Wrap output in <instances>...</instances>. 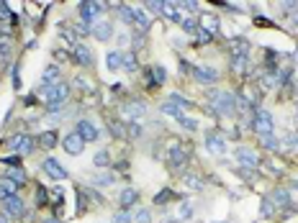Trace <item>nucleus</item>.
<instances>
[{"mask_svg": "<svg viewBox=\"0 0 298 223\" xmlns=\"http://www.w3.org/2000/svg\"><path fill=\"white\" fill-rule=\"evenodd\" d=\"M206 98L211 103V113H221V116H234L237 113V95L229 90H206Z\"/></svg>", "mask_w": 298, "mask_h": 223, "instance_id": "f257e3e1", "label": "nucleus"}, {"mask_svg": "<svg viewBox=\"0 0 298 223\" xmlns=\"http://www.w3.org/2000/svg\"><path fill=\"white\" fill-rule=\"evenodd\" d=\"M275 205H272V200L270 197H262V208H260V213H262V218H272L275 215Z\"/></svg>", "mask_w": 298, "mask_h": 223, "instance_id": "e433bc0d", "label": "nucleus"}, {"mask_svg": "<svg viewBox=\"0 0 298 223\" xmlns=\"http://www.w3.org/2000/svg\"><path fill=\"white\" fill-rule=\"evenodd\" d=\"M36 203H39V205H47V203H49V190L41 187V185L36 187Z\"/></svg>", "mask_w": 298, "mask_h": 223, "instance_id": "37998d69", "label": "nucleus"}, {"mask_svg": "<svg viewBox=\"0 0 298 223\" xmlns=\"http://www.w3.org/2000/svg\"><path fill=\"white\" fill-rule=\"evenodd\" d=\"M0 223H11V218H8L6 213H0Z\"/></svg>", "mask_w": 298, "mask_h": 223, "instance_id": "bf43d9fd", "label": "nucleus"}, {"mask_svg": "<svg viewBox=\"0 0 298 223\" xmlns=\"http://www.w3.org/2000/svg\"><path fill=\"white\" fill-rule=\"evenodd\" d=\"M237 162H239V167H247V169H257V167H260L257 151H252V149H247V146L237 149Z\"/></svg>", "mask_w": 298, "mask_h": 223, "instance_id": "f8f14e48", "label": "nucleus"}, {"mask_svg": "<svg viewBox=\"0 0 298 223\" xmlns=\"http://www.w3.org/2000/svg\"><path fill=\"white\" fill-rule=\"evenodd\" d=\"M0 57H3V59L11 57V41H0Z\"/></svg>", "mask_w": 298, "mask_h": 223, "instance_id": "09e8293b", "label": "nucleus"}, {"mask_svg": "<svg viewBox=\"0 0 298 223\" xmlns=\"http://www.w3.org/2000/svg\"><path fill=\"white\" fill-rule=\"evenodd\" d=\"M54 57H57V59H59V62H65V59H67V54H65V52H62V49H54Z\"/></svg>", "mask_w": 298, "mask_h": 223, "instance_id": "4d7b16f0", "label": "nucleus"}, {"mask_svg": "<svg viewBox=\"0 0 298 223\" xmlns=\"http://www.w3.org/2000/svg\"><path fill=\"white\" fill-rule=\"evenodd\" d=\"M105 11V3H100V0H88V3H80V21L82 24H93L95 16H100Z\"/></svg>", "mask_w": 298, "mask_h": 223, "instance_id": "423d86ee", "label": "nucleus"}, {"mask_svg": "<svg viewBox=\"0 0 298 223\" xmlns=\"http://www.w3.org/2000/svg\"><path fill=\"white\" fill-rule=\"evenodd\" d=\"M36 144H39L44 151H52V149L57 146V133H54V131H44V133L39 136V141H36Z\"/></svg>", "mask_w": 298, "mask_h": 223, "instance_id": "a878e982", "label": "nucleus"}, {"mask_svg": "<svg viewBox=\"0 0 298 223\" xmlns=\"http://www.w3.org/2000/svg\"><path fill=\"white\" fill-rule=\"evenodd\" d=\"M6 177H8L11 182H16V185H26V180H29L26 172H24L21 167H11V169L6 172Z\"/></svg>", "mask_w": 298, "mask_h": 223, "instance_id": "c756f323", "label": "nucleus"}, {"mask_svg": "<svg viewBox=\"0 0 298 223\" xmlns=\"http://www.w3.org/2000/svg\"><path fill=\"white\" fill-rule=\"evenodd\" d=\"M113 182H116V174H111V172H108V174H95V177H93V185H100V187H108V185H113Z\"/></svg>", "mask_w": 298, "mask_h": 223, "instance_id": "c9c22d12", "label": "nucleus"}, {"mask_svg": "<svg viewBox=\"0 0 298 223\" xmlns=\"http://www.w3.org/2000/svg\"><path fill=\"white\" fill-rule=\"evenodd\" d=\"M44 223H62V220H59V218H57V215H54V218H47V220H44Z\"/></svg>", "mask_w": 298, "mask_h": 223, "instance_id": "052dcab7", "label": "nucleus"}, {"mask_svg": "<svg viewBox=\"0 0 298 223\" xmlns=\"http://www.w3.org/2000/svg\"><path fill=\"white\" fill-rule=\"evenodd\" d=\"M111 90H113V93H116V95H121V93H123V85H113V87H111Z\"/></svg>", "mask_w": 298, "mask_h": 223, "instance_id": "13d9d810", "label": "nucleus"}, {"mask_svg": "<svg viewBox=\"0 0 298 223\" xmlns=\"http://www.w3.org/2000/svg\"><path fill=\"white\" fill-rule=\"evenodd\" d=\"M93 164H95V167H108V164H111V151H108V149H100V151H95V157H93Z\"/></svg>", "mask_w": 298, "mask_h": 223, "instance_id": "2f4dec72", "label": "nucleus"}, {"mask_svg": "<svg viewBox=\"0 0 298 223\" xmlns=\"http://www.w3.org/2000/svg\"><path fill=\"white\" fill-rule=\"evenodd\" d=\"M293 26H295V29H298V11H295V13H293Z\"/></svg>", "mask_w": 298, "mask_h": 223, "instance_id": "680f3d73", "label": "nucleus"}, {"mask_svg": "<svg viewBox=\"0 0 298 223\" xmlns=\"http://www.w3.org/2000/svg\"><path fill=\"white\" fill-rule=\"evenodd\" d=\"M144 113H146V105H144L141 100H129V103L123 105V116L129 118V123H131V121H139Z\"/></svg>", "mask_w": 298, "mask_h": 223, "instance_id": "dca6fc26", "label": "nucleus"}, {"mask_svg": "<svg viewBox=\"0 0 298 223\" xmlns=\"http://www.w3.org/2000/svg\"><path fill=\"white\" fill-rule=\"evenodd\" d=\"M75 131L80 133V139L85 141V144H90V141H98V136H100V131L95 128V123H90V121H77V126H75Z\"/></svg>", "mask_w": 298, "mask_h": 223, "instance_id": "9b49d317", "label": "nucleus"}, {"mask_svg": "<svg viewBox=\"0 0 298 223\" xmlns=\"http://www.w3.org/2000/svg\"><path fill=\"white\" fill-rule=\"evenodd\" d=\"M134 220V215L129 213V210H118L116 215H113V223H131Z\"/></svg>", "mask_w": 298, "mask_h": 223, "instance_id": "c03bdc74", "label": "nucleus"}, {"mask_svg": "<svg viewBox=\"0 0 298 223\" xmlns=\"http://www.w3.org/2000/svg\"><path fill=\"white\" fill-rule=\"evenodd\" d=\"M105 123H108L111 136H116V139H129V123L116 121V118H108V116H105Z\"/></svg>", "mask_w": 298, "mask_h": 223, "instance_id": "a211bd4d", "label": "nucleus"}, {"mask_svg": "<svg viewBox=\"0 0 298 223\" xmlns=\"http://www.w3.org/2000/svg\"><path fill=\"white\" fill-rule=\"evenodd\" d=\"M75 87H82V90H90V85H88V80H85L82 75H80V77L75 80Z\"/></svg>", "mask_w": 298, "mask_h": 223, "instance_id": "864d4df0", "label": "nucleus"}, {"mask_svg": "<svg viewBox=\"0 0 298 223\" xmlns=\"http://www.w3.org/2000/svg\"><path fill=\"white\" fill-rule=\"evenodd\" d=\"M178 123H180L185 131H198V121H196V118H190V116H185V113L178 118Z\"/></svg>", "mask_w": 298, "mask_h": 223, "instance_id": "f704fd0d", "label": "nucleus"}, {"mask_svg": "<svg viewBox=\"0 0 298 223\" xmlns=\"http://www.w3.org/2000/svg\"><path fill=\"white\" fill-rule=\"evenodd\" d=\"M173 200H183V192H175V190H162L160 195H155V205H165V203H173Z\"/></svg>", "mask_w": 298, "mask_h": 223, "instance_id": "393cba45", "label": "nucleus"}, {"mask_svg": "<svg viewBox=\"0 0 298 223\" xmlns=\"http://www.w3.org/2000/svg\"><path fill=\"white\" fill-rule=\"evenodd\" d=\"M59 82H62V70L57 64H49L41 72V85H59Z\"/></svg>", "mask_w": 298, "mask_h": 223, "instance_id": "412c9836", "label": "nucleus"}, {"mask_svg": "<svg viewBox=\"0 0 298 223\" xmlns=\"http://www.w3.org/2000/svg\"><path fill=\"white\" fill-rule=\"evenodd\" d=\"M141 133H144L141 123H139V121H131V123H129V139H141Z\"/></svg>", "mask_w": 298, "mask_h": 223, "instance_id": "a19ab883", "label": "nucleus"}, {"mask_svg": "<svg viewBox=\"0 0 298 223\" xmlns=\"http://www.w3.org/2000/svg\"><path fill=\"white\" fill-rule=\"evenodd\" d=\"M75 34H77V36H88V34H93V29H90L88 24H82V21H80V24L75 26Z\"/></svg>", "mask_w": 298, "mask_h": 223, "instance_id": "de8ad7c7", "label": "nucleus"}, {"mask_svg": "<svg viewBox=\"0 0 298 223\" xmlns=\"http://www.w3.org/2000/svg\"><path fill=\"white\" fill-rule=\"evenodd\" d=\"M219 223H226V220H219Z\"/></svg>", "mask_w": 298, "mask_h": 223, "instance_id": "e2e57ef3", "label": "nucleus"}, {"mask_svg": "<svg viewBox=\"0 0 298 223\" xmlns=\"http://www.w3.org/2000/svg\"><path fill=\"white\" fill-rule=\"evenodd\" d=\"M260 141H262V149H267V151H278V149H280V141L275 139V133H270V136H260Z\"/></svg>", "mask_w": 298, "mask_h": 223, "instance_id": "72a5a7b5", "label": "nucleus"}, {"mask_svg": "<svg viewBox=\"0 0 298 223\" xmlns=\"http://www.w3.org/2000/svg\"><path fill=\"white\" fill-rule=\"evenodd\" d=\"M183 182H185V187H190L193 192L203 190V180H201L196 172H188V174H183Z\"/></svg>", "mask_w": 298, "mask_h": 223, "instance_id": "c85d7f7f", "label": "nucleus"}, {"mask_svg": "<svg viewBox=\"0 0 298 223\" xmlns=\"http://www.w3.org/2000/svg\"><path fill=\"white\" fill-rule=\"evenodd\" d=\"M198 29L214 39V36L219 34V18H216L214 13H201V16H198Z\"/></svg>", "mask_w": 298, "mask_h": 223, "instance_id": "ddd939ff", "label": "nucleus"}, {"mask_svg": "<svg viewBox=\"0 0 298 223\" xmlns=\"http://www.w3.org/2000/svg\"><path fill=\"white\" fill-rule=\"evenodd\" d=\"M62 146H65V151H67V154L80 157V154H82V149H85V141L80 139V133H77V131H70V133L62 139Z\"/></svg>", "mask_w": 298, "mask_h": 223, "instance_id": "0eeeda50", "label": "nucleus"}, {"mask_svg": "<svg viewBox=\"0 0 298 223\" xmlns=\"http://www.w3.org/2000/svg\"><path fill=\"white\" fill-rule=\"evenodd\" d=\"M144 75H146V87H162L165 80H167V72H165V67H160V64L146 67Z\"/></svg>", "mask_w": 298, "mask_h": 223, "instance_id": "9d476101", "label": "nucleus"}, {"mask_svg": "<svg viewBox=\"0 0 298 223\" xmlns=\"http://www.w3.org/2000/svg\"><path fill=\"white\" fill-rule=\"evenodd\" d=\"M41 169H44L52 180H67V174H70V172H67V169H65L54 157H47V159L41 162Z\"/></svg>", "mask_w": 298, "mask_h": 223, "instance_id": "1a4fd4ad", "label": "nucleus"}, {"mask_svg": "<svg viewBox=\"0 0 298 223\" xmlns=\"http://www.w3.org/2000/svg\"><path fill=\"white\" fill-rule=\"evenodd\" d=\"M131 41H134V47H136V49H141V47H144V34H134V36H131Z\"/></svg>", "mask_w": 298, "mask_h": 223, "instance_id": "603ef678", "label": "nucleus"}, {"mask_svg": "<svg viewBox=\"0 0 298 223\" xmlns=\"http://www.w3.org/2000/svg\"><path fill=\"white\" fill-rule=\"evenodd\" d=\"M3 162H6L8 167H18V164H21V157H18V154H13V157H6Z\"/></svg>", "mask_w": 298, "mask_h": 223, "instance_id": "8fccbe9b", "label": "nucleus"}, {"mask_svg": "<svg viewBox=\"0 0 298 223\" xmlns=\"http://www.w3.org/2000/svg\"><path fill=\"white\" fill-rule=\"evenodd\" d=\"M206 149H208L211 154H226V141L219 136L216 128H208V131H206Z\"/></svg>", "mask_w": 298, "mask_h": 223, "instance_id": "6e6552de", "label": "nucleus"}, {"mask_svg": "<svg viewBox=\"0 0 298 223\" xmlns=\"http://www.w3.org/2000/svg\"><path fill=\"white\" fill-rule=\"evenodd\" d=\"M198 82H203V85H211V82H216L219 80V72L214 70V67H193V72H190Z\"/></svg>", "mask_w": 298, "mask_h": 223, "instance_id": "f3484780", "label": "nucleus"}, {"mask_svg": "<svg viewBox=\"0 0 298 223\" xmlns=\"http://www.w3.org/2000/svg\"><path fill=\"white\" fill-rule=\"evenodd\" d=\"M295 57H298V54H295Z\"/></svg>", "mask_w": 298, "mask_h": 223, "instance_id": "0e129e2a", "label": "nucleus"}, {"mask_svg": "<svg viewBox=\"0 0 298 223\" xmlns=\"http://www.w3.org/2000/svg\"><path fill=\"white\" fill-rule=\"evenodd\" d=\"M160 110H162V113H165V116H173V118H175V121H178V118H180V116H183V108H180V105H178V103H173V100H165V103H162V105H160Z\"/></svg>", "mask_w": 298, "mask_h": 223, "instance_id": "cd10ccee", "label": "nucleus"}, {"mask_svg": "<svg viewBox=\"0 0 298 223\" xmlns=\"http://www.w3.org/2000/svg\"><path fill=\"white\" fill-rule=\"evenodd\" d=\"M121 70H123V72H136V70H139L136 52H123V57H121Z\"/></svg>", "mask_w": 298, "mask_h": 223, "instance_id": "b1692460", "label": "nucleus"}, {"mask_svg": "<svg viewBox=\"0 0 298 223\" xmlns=\"http://www.w3.org/2000/svg\"><path fill=\"white\" fill-rule=\"evenodd\" d=\"M237 172H239V177H242V180H247V182H254V180H257V174H254V169H247V167H239Z\"/></svg>", "mask_w": 298, "mask_h": 223, "instance_id": "a18cd8bd", "label": "nucleus"}, {"mask_svg": "<svg viewBox=\"0 0 298 223\" xmlns=\"http://www.w3.org/2000/svg\"><path fill=\"white\" fill-rule=\"evenodd\" d=\"M180 26H183L185 34H198V31H201V29H198V21H193V18H183Z\"/></svg>", "mask_w": 298, "mask_h": 223, "instance_id": "58836bf2", "label": "nucleus"}, {"mask_svg": "<svg viewBox=\"0 0 298 223\" xmlns=\"http://www.w3.org/2000/svg\"><path fill=\"white\" fill-rule=\"evenodd\" d=\"M249 123H252V131H254L257 136H270V133H275V121H272V116H270L265 108H254V113L249 116Z\"/></svg>", "mask_w": 298, "mask_h": 223, "instance_id": "7ed1b4c3", "label": "nucleus"}, {"mask_svg": "<svg viewBox=\"0 0 298 223\" xmlns=\"http://www.w3.org/2000/svg\"><path fill=\"white\" fill-rule=\"evenodd\" d=\"M170 100H173V103H178V105H180L183 110H185V108H193V100H188V98H183L180 93H173V95H170Z\"/></svg>", "mask_w": 298, "mask_h": 223, "instance_id": "ea45409f", "label": "nucleus"}, {"mask_svg": "<svg viewBox=\"0 0 298 223\" xmlns=\"http://www.w3.org/2000/svg\"><path fill=\"white\" fill-rule=\"evenodd\" d=\"M8 144H11V149H13L18 157H26V154H31V151L36 149V141H34V136H29V133H16Z\"/></svg>", "mask_w": 298, "mask_h": 223, "instance_id": "39448f33", "label": "nucleus"}, {"mask_svg": "<svg viewBox=\"0 0 298 223\" xmlns=\"http://www.w3.org/2000/svg\"><path fill=\"white\" fill-rule=\"evenodd\" d=\"M93 36H95L98 41H111V39H113V26H111V21L95 24V26H93Z\"/></svg>", "mask_w": 298, "mask_h": 223, "instance_id": "aec40b11", "label": "nucleus"}, {"mask_svg": "<svg viewBox=\"0 0 298 223\" xmlns=\"http://www.w3.org/2000/svg\"><path fill=\"white\" fill-rule=\"evenodd\" d=\"M136 203H139V192H136L134 187H123L121 195H118V205H121V210H129V208L136 205Z\"/></svg>", "mask_w": 298, "mask_h": 223, "instance_id": "6ab92c4d", "label": "nucleus"}, {"mask_svg": "<svg viewBox=\"0 0 298 223\" xmlns=\"http://www.w3.org/2000/svg\"><path fill=\"white\" fill-rule=\"evenodd\" d=\"M188 159H190V151H188L185 146H178V144L170 146V151H167V167H170V169H175V172L185 169Z\"/></svg>", "mask_w": 298, "mask_h": 223, "instance_id": "20e7f679", "label": "nucleus"}, {"mask_svg": "<svg viewBox=\"0 0 298 223\" xmlns=\"http://www.w3.org/2000/svg\"><path fill=\"white\" fill-rule=\"evenodd\" d=\"M121 57H123V52H116V49L108 52V54H105V67H108L111 72H118V70H121Z\"/></svg>", "mask_w": 298, "mask_h": 223, "instance_id": "bb28decb", "label": "nucleus"}, {"mask_svg": "<svg viewBox=\"0 0 298 223\" xmlns=\"http://www.w3.org/2000/svg\"><path fill=\"white\" fill-rule=\"evenodd\" d=\"M49 200L57 205V210H59V205H62V200H65V190L62 187H54V190H49Z\"/></svg>", "mask_w": 298, "mask_h": 223, "instance_id": "4c0bfd02", "label": "nucleus"}, {"mask_svg": "<svg viewBox=\"0 0 298 223\" xmlns=\"http://www.w3.org/2000/svg\"><path fill=\"white\" fill-rule=\"evenodd\" d=\"M162 6L165 3H160V0H149V3H144V11L146 13H157V11H162Z\"/></svg>", "mask_w": 298, "mask_h": 223, "instance_id": "49530a36", "label": "nucleus"}, {"mask_svg": "<svg viewBox=\"0 0 298 223\" xmlns=\"http://www.w3.org/2000/svg\"><path fill=\"white\" fill-rule=\"evenodd\" d=\"M116 169H118L121 174H129V172H126V169H129V162H126V159H121V162L116 164Z\"/></svg>", "mask_w": 298, "mask_h": 223, "instance_id": "5fc2aeb1", "label": "nucleus"}, {"mask_svg": "<svg viewBox=\"0 0 298 223\" xmlns=\"http://www.w3.org/2000/svg\"><path fill=\"white\" fill-rule=\"evenodd\" d=\"M72 59H75L80 67L90 70V67H93V49H88L85 44H77V47L72 49Z\"/></svg>", "mask_w": 298, "mask_h": 223, "instance_id": "2eb2a0df", "label": "nucleus"}, {"mask_svg": "<svg viewBox=\"0 0 298 223\" xmlns=\"http://www.w3.org/2000/svg\"><path fill=\"white\" fill-rule=\"evenodd\" d=\"M16 190H18V185L16 182H11L8 177H0V200H11V197H16Z\"/></svg>", "mask_w": 298, "mask_h": 223, "instance_id": "5701e85b", "label": "nucleus"}, {"mask_svg": "<svg viewBox=\"0 0 298 223\" xmlns=\"http://www.w3.org/2000/svg\"><path fill=\"white\" fill-rule=\"evenodd\" d=\"M288 144L298 149V133H290V136H288Z\"/></svg>", "mask_w": 298, "mask_h": 223, "instance_id": "6e6d98bb", "label": "nucleus"}, {"mask_svg": "<svg viewBox=\"0 0 298 223\" xmlns=\"http://www.w3.org/2000/svg\"><path fill=\"white\" fill-rule=\"evenodd\" d=\"M134 220H136V223H152V213H149L146 208H139L136 215H134Z\"/></svg>", "mask_w": 298, "mask_h": 223, "instance_id": "79ce46f5", "label": "nucleus"}, {"mask_svg": "<svg viewBox=\"0 0 298 223\" xmlns=\"http://www.w3.org/2000/svg\"><path fill=\"white\" fill-rule=\"evenodd\" d=\"M229 52H231V70L234 72H244L247 70V62H249V41L247 39H231L229 44Z\"/></svg>", "mask_w": 298, "mask_h": 223, "instance_id": "f03ea898", "label": "nucleus"}, {"mask_svg": "<svg viewBox=\"0 0 298 223\" xmlns=\"http://www.w3.org/2000/svg\"><path fill=\"white\" fill-rule=\"evenodd\" d=\"M162 13H165L170 21H178V24H183V18H180V13H178V3H165V6H162Z\"/></svg>", "mask_w": 298, "mask_h": 223, "instance_id": "7c9ffc66", "label": "nucleus"}, {"mask_svg": "<svg viewBox=\"0 0 298 223\" xmlns=\"http://www.w3.org/2000/svg\"><path fill=\"white\" fill-rule=\"evenodd\" d=\"M3 213H6L8 218H24V215H26V205H24V200L16 195V197H11V200L3 203Z\"/></svg>", "mask_w": 298, "mask_h": 223, "instance_id": "4468645a", "label": "nucleus"}, {"mask_svg": "<svg viewBox=\"0 0 298 223\" xmlns=\"http://www.w3.org/2000/svg\"><path fill=\"white\" fill-rule=\"evenodd\" d=\"M267 197L272 200V205H275V208H288V205H290V192H288V190H283V187H275Z\"/></svg>", "mask_w": 298, "mask_h": 223, "instance_id": "4be33fe9", "label": "nucleus"}, {"mask_svg": "<svg viewBox=\"0 0 298 223\" xmlns=\"http://www.w3.org/2000/svg\"><path fill=\"white\" fill-rule=\"evenodd\" d=\"M118 16L126 26H134V8L131 6H118Z\"/></svg>", "mask_w": 298, "mask_h": 223, "instance_id": "473e14b6", "label": "nucleus"}, {"mask_svg": "<svg viewBox=\"0 0 298 223\" xmlns=\"http://www.w3.org/2000/svg\"><path fill=\"white\" fill-rule=\"evenodd\" d=\"M0 18H13V16H11V8H8V3H0Z\"/></svg>", "mask_w": 298, "mask_h": 223, "instance_id": "3c124183", "label": "nucleus"}]
</instances>
